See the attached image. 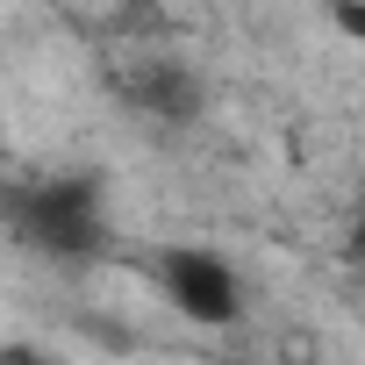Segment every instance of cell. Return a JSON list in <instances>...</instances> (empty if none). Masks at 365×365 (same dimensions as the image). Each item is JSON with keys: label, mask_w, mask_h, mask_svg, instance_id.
<instances>
[{"label": "cell", "mask_w": 365, "mask_h": 365, "mask_svg": "<svg viewBox=\"0 0 365 365\" xmlns=\"http://www.w3.org/2000/svg\"><path fill=\"white\" fill-rule=\"evenodd\" d=\"M115 86H122V101H129L136 115H150V122H194V115L208 108L201 72H194L187 58H172V51H150V58L122 65Z\"/></svg>", "instance_id": "3957f363"}, {"label": "cell", "mask_w": 365, "mask_h": 365, "mask_svg": "<svg viewBox=\"0 0 365 365\" xmlns=\"http://www.w3.org/2000/svg\"><path fill=\"white\" fill-rule=\"evenodd\" d=\"M351 251L365 258V208H358V230H351Z\"/></svg>", "instance_id": "277c9868"}, {"label": "cell", "mask_w": 365, "mask_h": 365, "mask_svg": "<svg viewBox=\"0 0 365 365\" xmlns=\"http://www.w3.org/2000/svg\"><path fill=\"white\" fill-rule=\"evenodd\" d=\"M8 222L29 251L79 265L108 244V187H101V172H43L29 187H15Z\"/></svg>", "instance_id": "6da1fadb"}, {"label": "cell", "mask_w": 365, "mask_h": 365, "mask_svg": "<svg viewBox=\"0 0 365 365\" xmlns=\"http://www.w3.org/2000/svg\"><path fill=\"white\" fill-rule=\"evenodd\" d=\"M150 272H158V294L187 315V322H201V329H230V322H244V272L222 258V251H208V244H172V251H158L150 258Z\"/></svg>", "instance_id": "7a4b0ae2"}]
</instances>
